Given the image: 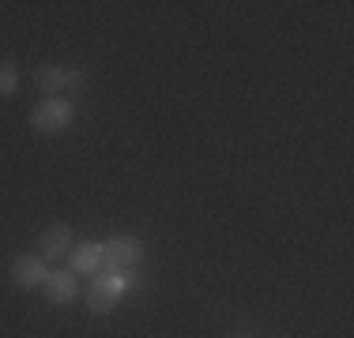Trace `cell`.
Returning a JSON list of instances; mask_svg holds the SVG:
<instances>
[{"label": "cell", "instance_id": "cell-1", "mask_svg": "<svg viewBox=\"0 0 354 338\" xmlns=\"http://www.w3.org/2000/svg\"><path fill=\"white\" fill-rule=\"evenodd\" d=\"M35 79H38V87L46 90L49 98L80 95V90L91 87V75L87 72H75V68H57V64H41Z\"/></svg>", "mask_w": 354, "mask_h": 338}, {"label": "cell", "instance_id": "cell-2", "mask_svg": "<svg viewBox=\"0 0 354 338\" xmlns=\"http://www.w3.org/2000/svg\"><path fill=\"white\" fill-rule=\"evenodd\" d=\"M129 275L132 270H98V278L91 282V293H87V308L106 316L117 304V297H121V290H129V282H132Z\"/></svg>", "mask_w": 354, "mask_h": 338}, {"label": "cell", "instance_id": "cell-6", "mask_svg": "<svg viewBox=\"0 0 354 338\" xmlns=\"http://www.w3.org/2000/svg\"><path fill=\"white\" fill-rule=\"evenodd\" d=\"M38 248H41V259L68 256V252H72V230H68V226H53V230H46V233H41V241H38Z\"/></svg>", "mask_w": 354, "mask_h": 338}, {"label": "cell", "instance_id": "cell-5", "mask_svg": "<svg viewBox=\"0 0 354 338\" xmlns=\"http://www.w3.org/2000/svg\"><path fill=\"white\" fill-rule=\"evenodd\" d=\"M12 278H15V286H23V290H30V286H41L49 278V270H46V259H38V256H19L12 264Z\"/></svg>", "mask_w": 354, "mask_h": 338}, {"label": "cell", "instance_id": "cell-8", "mask_svg": "<svg viewBox=\"0 0 354 338\" xmlns=\"http://www.w3.org/2000/svg\"><path fill=\"white\" fill-rule=\"evenodd\" d=\"M68 256H72V275H98L102 270V244H80Z\"/></svg>", "mask_w": 354, "mask_h": 338}, {"label": "cell", "instance_id": "cell-4", "mask_svg": "<svg viewBox=\"0 0 354 338\" xmlns=\"http://www.w3.org/2000/svg\"><path fill=\"white\" fill-rule=\"evenodd\" d=\"M72 117H75V109H72L68 98H49L30 113V124H35L38 132H64L72 124Z\"/></svg>", "mask_w": 354, "mask_h": 338}, {"label": "cell", "instance_id": "cell-7", "mask_svg": "<svg viewBox=\"0 0 354 338\" xmlns=\"http://www.w3.org/2000/svg\"><path fill=\"white\" fill-rule=\"evenodd\" d=\"M41 286H46V297L53 304H68L75 297V275L72 270H49V278Z\"/></svg>", "mask_w": 354, "mask_h": 338}, {"label": "cell", "instance_id": "cell-9", "mask_svg": "<svg viewBox=\"0 0 354 338\" xmlns=\"http://www.w3.org/2000/svg\"><path fill=\"white\" fill-rule=\"evenodd\" d=\"M15 87H19V75H15V68L8 61H0V95H15Z\"/></svg>", "mask_w": 354, "mask_h": 338}, {"label": "cell", "instance_id": "cell-3", "mask_svg": "<svg viewBox=\"0 0 354 338\" xmlns=\"http://www.w3.org/2000/svg\"><path fill=\"white\" fill-rule=\"evenodd\" d=\"M143 259V241L136 237H113L102 244V270H132Z\"/></svg>", "mask_w": 354, "mask_h": 338}]
</instances>
